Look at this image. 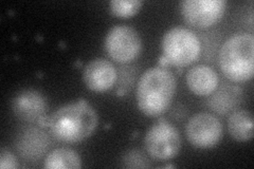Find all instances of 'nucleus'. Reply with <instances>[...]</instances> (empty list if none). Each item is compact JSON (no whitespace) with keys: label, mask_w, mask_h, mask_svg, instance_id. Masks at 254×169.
<instances>
[{"label":"nucleus","mask_w":254,"mask_h":169,"mask_svg":"<svg viewBox=\"0 0 254 169\" xmlns=\"http://www.w3.org/2000/svg\"><path fill=\"white\" fill-rule=\"evenodd\" d=\"M230 135L237 142H248L253 138V117L247 110H235L229 116Z\"/></svg>","instance_id":"14"},{"label":"nucleus","mask_w":254,"mask_h":169,"mask_svg":"<svg viewBox=\"0 0 254 169\" xmlns=\"http://www.w3.org/2000/svg\"><path fill=\"white\" fill-rule=\"evenodd\" d=\"M141 6L140 0H113L109 2L110 12L120 18H129L136 15Z\"/></svg>","instance_id":"16"},{"label":"nucleus","mask_w":254,"mask_h":169,"mask_svg":"<svg viewBox=\"0 0 254 169\" xmlns=\"http://www.w3.org/2000/svg\"><path fill=\"white\" fill-rule=\"evenodd\" d=\"M218 65L224 75L235 83H244L253 77L254 37L240 33L230 37L221 46Z\"/></svg>","instance_id":"3"},{"label":"nucleus","mask_w":254,"mask_h":169,"mask_svg":"<svg viewBox=\"0 0 254 169\" xmlns=\"http://www.w3.org/2000/svg\"><path fill=\"white\" fill-rule=\"evenodd\" d=\"M142 48L138 32L129 26L111 28L105 38V49L111 58L127 63L136 59Z\"/></svg>","instance_id":"6"},{"label":"nucleus","mask_w":254,"mask_h":169,"mask_svg":"<svg viewBox=\"0 0 254 169\" xmlns=\"http://www.w3.org/2000/svg\"><path fill=\"white\" fill-rule=\"evenodd\" d=\"M14 115L26 123H38L46 115L47 101L37 90L26 89L18 92L12 101Z\"/></svg>","instance_id":"10"},{"label":"nucleus","mask_w":254,"mask_h":169,"mask_svg":"<svg viewBox=\"0 0 254 169\" xmlns=\"http://www.w3.org/2000/svg\"><path fill=\"white\" fill-rule=\"evenodd\" d=\"M226 5L224 0H185L181 3V13L190 26L204 29L222 17Z\"/></svg>","instance_id":"9"},{"label":"nucleus","mask_w":254,"mask_h":169,"mask_svg":"<svg viewBox=\"0 0 254 169\" xmlns=\"http://www.w3.org/2000/svg\"><path fill=\"white\" fill-rule=\"evenodd\" d=\"M121 167L124 168H149L152 167L148 158L139 149H131L121 159Z\"/></svg>","instance_id":"17"},{"label":"nucleus","mask_w":254,"mask_h":169,"mask_svg":"<svg viewBox=\"0 0 254 169\" xmlns=\"http://www.w3.org/2000/svg\"><path fill=\"white\" fill-rule=\"evenodd\" d=\"M18 161L12 152L2 147L0 150V168L1 169H16L18 168Z\"/></svg>","instance_id":"18"},{"label":"nucleus","mask_w":254,"mask_h":169,"mask_svg":"<svg viewBox=\"0 0 254 169\" xmlns=\"http://www.w3.org/2000/svg\"><path fill=\"white\" fill-rule=\"evenodd\" d=\"M176 91V79L164 67L146 70L137 86V103L142 113L147 116L163 114L171 106Z\"/></svg>","instance_id":"2"},{"label":"nucleus","mask_w":254,"mask_h":169,"mask_svg":"<svg viewBox=\"0 0 254 169\" xmlns=\"http://www.w3.org/2000/svg\"><path fill=\"white\" fill-rule=\"evenodd\" d=\"M118 78L117 70L110 61L95 58L88 62L83 71V82L94 92H104L113 87Z\"/></svg>","instance_id":"11"},{"label":"nucleus","mask_w":254,"mask_h":169,"mask_svg":"<svg viewBox=\"0 0 254 169\" xmlns=\"http://www.w3.org/2000/svg\"><path fill=\"white\" fill-rule=\"evenodd\" d=\"M98 114L84 100L58 109L49 116L48 128L54 139L65 143H78L90 138L97 129Z\"/></svg>","instance_id":"1"},{"label":"nucleus","mask_w":254,"mask_h":169,"mask_svg":"<svg viewBox=\"0 0 254 169\" xmlns=\"http://www.w3.org/2000/svg\"><path fill=\"white\" fill-rule=\"evenodd\" d=\"M224 128L219 118L209 112H200L189 119L186 133L193 146L201 149L212 148L222 138Z\"/></svg>","instance_id":"8"},{"label":"nucleus","mask_w":254,"mask_h":169,"mask_svg":"<svg viewBox=\"0 0 254 169\" xmlns=\"http://www.w3.org/2000/svg\"><path fill=\"white\" fill-rule=\"evenodd\" d=\"M144 146L147 154L154 160L169 161L179 154L181 138L172 124L165 119H160L146 132Z\"/></svg>","instance_id":"5"},{"label":"nucleus","mask_w":254,"mask_h":169,"mask_svg":"<svg viewBox=\"0 0 254 169\" xmlns=\"http://www.w3.org/2000/svg\"><path fill=\"white\" fill-rule=\"evenodd\" d=\"M243 98V90L240 87L228 84L217 86L208 98L206 104L212 111L219 115L232 113L241 104Z\"/></svg>","instance_id":"12"},{"label":"nucleus","mask_w":254,"mask_h":169,"mask_svg":"<svg viewBox=\"0 0 254 169\" xmlns=\"http://www.w3.org/2000/svg\"><path fill=\"white\" fill-rule=\"evenodd\" d=\"M45 168H81L82 161L79 156L72 149L62 147L52 150L47 156L44 162Z\"/></svg>","instance_id":"15"},{"label":"nucleus","mask_w":254,"mask_h":169,"mask_svg":"<svg viewBox=\"0 0 254 169\" xmlns=\"http://www.w3.org/2000/svg\"><path fill=\"white\" fill-rule=\"evenodd\" d=\"M52 145L50 135L43 127H21L13 139V147L25 162H37L47 154Z\"/></svg>","instance_id":"7"},{"label":"nucleus","mask_w":254,"mask_h":169,"mask_svg":"<svg viewBox=\"0 0 254 169\" xmlns=\"http://www.w3.org/2000/svg\"><path fill=\"white\" fill-rule=\"evenodd\" d=\"M162 51L172 65L186 67L199 57L201 44L193 31L177 27L170 29L163 35Z\"/></svg>","instance_id":"4"},{"label":"nucleus","mask_w":254,"mask_h":169,"mask_svg":"<svg viewBox=\"0 0 254 169\" xmlns=\"http://www.w3.org/2000/svg\"><path fill=\"white\" fill-rule=\"evenodd\" d=\"M218 82L216 71L206 65L195 66L187 74L189 89L199 96H209L217 88Z\"/></svg>","instance_id":"13"},{"label":"nucleus","mask_w":254,"mask_h":169,"mask_svg":"<svg viewBox=\"0 0 254 169\" xmlns=\"http://www.w3.org/2000/svg\"><path fill=\"white\" fill-rule=\"evenodd\" d=\"M159 63H160L161 67H164V68H165V67H168V66L170 65V62H169L168 58H166L164 55L160 56V58H159Z\"/></svg>","instance_id":"19"}]
</instances>
